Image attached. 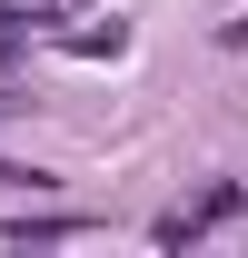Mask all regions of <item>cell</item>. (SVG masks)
<instances>
[{
    "instance_id": "cell-1",
    "label": "cell",
    "mask_w": 248,
    "mask_h": 258,
    "mask_svg": "<svg viewBox=\"0 0 248 258\" xmlns=\"http://www.w3.org/2000/svg\"><path fill=\"white\" fill-rule=\"evenodd\" d=\"M238 179H228V189H209V199H189V209H169V219H159V248H179V238H199V228H218L228 219V209H238Z\"/></svg>"
},
{
    "instance_id": "cell-2",
    "label": "cell",
    "mask_w": 248,
    "mask_h": 258,
    "mask_svg": "<svg viewBox=\"0 0 248 258\" xmlns=\"http://www.w3.org/2000/svg\"><path fill=\"white\" fill-rule=\"evenodd\" d=\"M20 50H30V20H20V10L0 0V60H20Z\"/></svg>"
}]
</instances>
